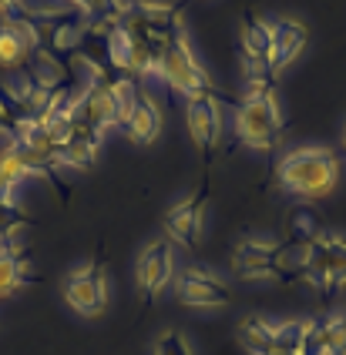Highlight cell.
Wrapping results in <instances>:
<instances>
[{
  "mask_svg": "<svg viewBox=\"0 0 346 355\" xmlns=\"http://www.w3.org/2000/svg\"><path fill=\"white\" fill-rule=\"evenodd\" d=\"M101 138L104 135H98L94 128H88V124L78 118L71 138L58 148L61 168H81V171H88V168L94 164V158H98V151H101Z\"/></svg>",
  "mask_w": 346,
  "mask_h": 355,
  "instance_id": "7c38bea8",
  "label": "cell"
},
{
  "mask_svg": "<svg viewBox=\"0 0 346 355\" xmlns=\"http://www.w3.org/2000/svg\"><path fill=\"white\" fill-rule=\"evenodd\" d=\"M24 178H31V175L24 168L21 151H17L14 141H7V148L0 151V195H14Z\"/></svg>",
  "mask_w": 346,
  "mask_h": 355,
  "instance_id": "ac0fdd59",
  "label": "cell"
},
{
  "mask_svg": "<svg viewBox=\"0 0 346 355\" xmlns=\"http://www.w3.org/2000/svg\"><path fill=\"white\" fill-rule=\"evenodd\" d=\"M135 278H138V288H142L145 309L162 295V288L175 278V252H172V241L168 238H155L148 241L138 255V268H135Z\"/></svg>",
  "mask_w": 346,
  "mask_h": 355,
  "instance_id": "9c48e42d",
  "label": "cell"
},
{
  "mask_svg": "<svg viewBox=\"0 0 346 355\" xmlns=\"http://www.w3.org/2000/svg\"><path fill=\"white\" fill-rule=\"evenodd\" d=\"M343 144H346V124H343Z\"/></svg>",
  "mask_w": 346,
  "mask_h": 355,
  "instance_id": "603a6c76",
  "label": "cell"
},
{
  "mask_svg": "<svg viewBox=\"0 0 346 355\" xmlns=\"http://www.w3.org/2000/svg\"><path fill=\"white\" fill-rule=\"evenodd\" d=\"M175 298L188 309H229L232 305V288L219 275H212L208 268H182L172 278Z\"/></svg>",
  "mask_w": 346,
  "mask_h": 355,
  "instance_id": "ba28073f",
  "label": "cell"
},
{
  "mask_svg": "<svg viewBox=\"0 0 346 355\" xmlns=\"http://www.w3.org/2000/svg\"><path fill=\"white\" fill-rule=\"evenodd\" d=\"M272 51V20L256 17L252 10H245L242 17V60H265L269 64Z\"/></svg>",
  "mask_w": 346,
  "mask_h": 355,
  "instance_id": "9a60e30c",
  "label": "cell"
},
{
  "mask_svg": "<svg viewBox=\"0 0 346 355\" xmlns=\"http://www.w3.org/2000/svg\"><path fill=\"white\" fill-rule=\"evenodd\" d=\"M309 44V27L303 20H272V51H269V71L279 74L283 67H289L299 58Z\"/></svg>",
  "mask_w": 346,
  "mask_h": 355,
  "instance_id": "8fae6325",
  "label": "cell"
},
{
  "mask_svg": "<svg viewBox=\"0 0 346 355\" xmlns=\"http://www.w3.org/2000/svg\"><path fill=\"white\" fill-rule=\"evenodd\" d=\"M299 278H306L316 292L333 295L346 285V238L320 232L303 248L299 258Z\"/></svg>",
  "mask_w": 346,
  "mask_h": 355,
  "instance_id": "277c9868",
  "label": "cell"
},
{
  "mask_svg": "<svg viewBox=\"0 0 346 355\" xmlns=\"http://www.w3.org/2000/svg\"><path fill=\"white\" fill-rule=\"evenodd\" d=\"M124 131H128V138L135 144H151L162 135V107H158V101L151 98L145 87H138V98H135V107L128 114Z\"/></svg>",
  "mask_w": 346,
  "mask_h": 355,
  "instance_id": "4fadbf2b",
  "label": "cell"
},
{
  "mask_svg": "<svg viewBox=\"0 0 346 355\" xmlns=\"http://www.w3.org/2000/svg\"><path fill=\"white\" fill-rule=\"evenodd\" d=\"M155 355H195V349L179 329H168L155 338Z\"/></svg>",
  "mask_w": 346,
  "mask_h": 355,
  "instance_id": "ffe728a7",
  "label": "cell"
},
{
  "mask_svg": "<svg viewBox=\"0 0 346 355\" xmlns=\"http://www.w3.org/2000/svg\"><path fill=\"white\" fill-rule=\"evenodd\" d=\"M61 295L64 302L84 318H98L108 312V298H111V282H108V265H104V245L91 258V265L74 268L61 278Z\"/></svg>",
  "mask_w": 346,
  "mask_h": 355,
  "instance_id": "5b68a950",
  "label": "cell"
},
{
  "mask_svg": "<svg viewBox=\"0 0 346 355\" xmlns=\"http://www.w3.org/2000/svg\"><path fill=\"white\" fill-rule=\"evenodd\" d=\"M276 184L296 198H326L333 195V188L340 184V158L323 148V144H306L289 151L279 164H276Z\"/></svg>",
  "mask_w": 346,
  "mask_h": 355,
  "instance_id": "6da1fadb",
  "label": "cell"
},
{
  "mask_svg": "<svg viewBox=\"0 0 346 355\" xmlns=\"http://www.w3.org/2000/svg\"><path fill=\"white\" fill-rule=\"evenodd\" d=\"M27 282H38L31 275V252L0 258V298H10Z\"/></svg>",
  "mask_w": 346,
  "mask_h": 355,
  "instance_id": "2e32d148",
  "label": "cell"
},
{
  "mask_svg": "<svg viewBox=\"0 0 346 355\" xmlns=\"http://www.w3.org/2000/svg\"><path fill=\"white\" fill-rule=\"evenodd\" d=\"M320 232H323L320 221L313 218V211H306V208H296V211H289V218H286V245H289V248L296 245V248L303 252Z\"/></svg>",
  "mask_w": 346,
  "mask_h": 355,
  "instance_id": "e0dca14e",
  "label": "cell"
},
{
  "mask_svg": "<svg viewBox=\"0 0 346 355\" xmlns=\"http://www.w3.org/2000/svg\"><path fill=\"white\" fill-rule=\"evenodd\" d=\"M38 221L24 211L21 205L14 201V195H0V235L3 238H17V232L34 228Z\"/></svg>",
  "mask_w": 346,
  "mask_h": 355,
  "instance_id": "d6986e66",
  "label": "cell"
},
{
  "mask_svg": "<svg viewBox=\"0 0 346 355\" xmlns=\"http://www.w3.org/2000/svg\"><path fill=\"white\" fill-rule=\"evenodd\" d=\"M158 78H162L172 91L185 94V101L219 94L212 78H208V71H205L202 64H199V58H195V51H192V44L185 37V31L172 40L168 47H162V54H158Z\"/></svg>",
  "mask_w": 346,
  "mask_h": 355,
  "instance_id": "3957f363",
  "label": "cell"
},
{
  "mask_svg": "<svg viewBox=\"0 0 346 355\" xmlns=\"http://www.w3.org/2000/svg\"><path fill=\"white\" fill-rule=\"evenodd\" d=\"M17 128H21V114H17V107L0 94V135H7V138L14 141L17 138Z\"/></svg>",
  "mask_w": 346,
  "mask_h": 355,
  "instance_id": "44dd1931",
  "label": "cell"
},
{
  "mask_svg": "<svg viewBox=\"0 0 346 355\" xmlns=\"http://www.w3.org/2000/svg\"><path fill=\"white\" fill-rule=\"evenodd\" d=\"M222 101H229L225 94H212V98H195L188 101L185 107V124H188V138L195 141L199 155L205 161V171L212 168V155H215V144H219V131H222V121H219V107Z\"/></svg>",
  "mask_w": 346,
  "mask_h": 355,
  "instance_id": "30bf717a",
  "label": "cell"
},
{
  "mask_svg": "<svg viewBox=\"0 0 346 355\" xmlns=\"http://www.w3.org/2000/svg\"><path fill=\"white\" fill-rule=\"evenodd\" d=\"M289 245L286 241H269V238H239L232 248V272L242 282H293V272L286 265Z\"/></svg>",
  "mask_w": 346,
  "mask_h": 355,
  "instance_id": "8992f818",
  "label": "cell"
},
{
  "mask_svg": "<svg viewBox=\"0 0 346 355\" xmlns=\"http://www.w3.org/2000/svg\"><path fill=\"white\" fill-rule=\"evenodd\" d=\"M329 322V345H333V355H346V309L340 315L326 318Z\"/></svg>",
  "mask_w": 346,
  "mask_h": 355,
  "instance_id": "7402d4cb",
  "label": "cell"
},
{
  "mask_svg": "<svg viewBox=\"0 0 346 355\" xmlns=\"http://www.w3.org/2000/svg\"><path fill=\"white\" fill-rule=\"evenodd\" d=\"M208 188H212V184H208V171H205L199 191L182 198L179 205H172V208L162 215L168 241H179V245L192 248V252L199 248V241H202V225H205V205H208Z\"/></svg>",
  "mask_w": 346,
  "mask_h": 355,
  "instance_id": "52a82bcc",
  "label": "cell"
},
{
  "mask_svg": "<svg viewBox=\"0 0 346 355\" xmlns=\"http://www.w3.org/2000/svg\"><path fill=\"white\" fill-rule=\"evenodd\" d=\"M276 338H279V322H269L263 315H245L239 322V342L252 355H276Z\"/></svg>",
  "mask_w": 346,
  "mask_h": 355,
  "instance_id": "5bb4252c",
  "label": "cell"
},
{
  "mask_svg": "<svg viewBox=\"0 0 346 355\" xmlns=\"http://www.w3.org/2000/svg\"><path fill=\"white\" fill-rule=\"evenodd\" d=\"M286 135V118L276 94H242L236 101V138L252 151H272Z\"/></svg>",
  "mask_w": 346,
  "mask_h": 355,
  "instance_id": "7a4b0ae2",
  "label": "cell"
}]
</instances>
